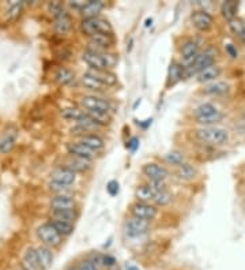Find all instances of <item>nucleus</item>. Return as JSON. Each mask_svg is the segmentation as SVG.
Returning <instances> with one entry per match:
<instances>
[{
	"instance_id": "1",
	"label": "nucleus",
	"mask_w": 245,
	"mask_h": 270,
	"mask_svg": "<svg viewBox=\"0 0 245 270\" xmlns=\"http://www.w3.org/2000/svg\"><path fill=\"white\" fill-rule=\"evenodd\" d=\"M82 60L92 70H111L118 64L119 59L111 52H96L86 48L82 53Z\"/></svg>"
},
{
	"instance_id": "2",
	"label": "nucleus",
	"mask_w": 245,
	"mask_h": 270,
	"mask_svg": "<svg viewBox=\"0 0 245 270\" xmlns=\"http://www.w3.org/2000/svg\"><path fill=\"white\" fill-rule=\"evenodd\" d=\"M195 138L200 140L202 143L221 146L228 143L230 134L229 131L224 129V127L211 126V127H200V129H198V130L195 131Z\"/></svg>"
},
{
	"instance_id": "3",
	"label": "nucleus",
	"mask_w": 245,
	"mask_h": 270,
	"mask_svg": "<svg viewBox=\"0 0 245 270\" xmlns=\"http://www.w3.org/2000/svg\"><path fill=\"white\" fill-rule=\"evenodd\" d=\"M194 118L196 123L203 127H211L220 123L224 119V114L211 103H203L196 107L194 111Z\"/></svg>"
},
{
	"instance_id": "4",
	"label": "nucleus",
	"mask_w": 245,
	"mask_h": 270,
	"mask_svg": "<svg viewBox=\"0 0 245 270\" xmlns=\"http://www.w3.org/2000/svg\"><path fill=\"white\" fill-rule=\"evenodd\" d=\"M79 29L82 34L86 36L87 38L97 36V34H113V26L111 25V22L102 16L92 18V19H82Z\"/></svg>"
},
{
	"instance_id": "5",
	"label": "nucleus",
	"mask_w": 245,
	"mask_h": 270,
	"mask_svg": "<svg viewBox=\"0 0 245 270\" xmlns=\"http://www.w3.org/2000/svg\"><path fill=\"white\" fill-rule=\"evenodd\" d=\"M215 60H217V51H215L214 48H206L204 51L200 52L198 59L189 67L185 68V78L196 77L203 70L214 66Z\"/></svg>"
},
{
	"instance_id": "6",
	"label": "nucleus",
	"mask_w": 245,
	"mask_h": 270,
	"mask_svg": "<svg viewBox=\"0 0 245 270\" xmlns=\"http://www.w3.org/2000/svg\"><path fill=\"white\" fill-rule=\"evenodd\" d=\"M82 108L87 111V112H94V114H102V115H111L113 111V107L111 101L102 99L97 94H85L82 96L81 100Z\"/></svg>"
},
{
	"instance_id": "7",
	"label": "nucleus",
	"mask_w": 245,
	"mask_h": 270,
	"mask_svg": "<svg viewBox=\"0 0 245 270\" xmlns=\"http://www.w3.org/2000/svg\"><path fill=\"white\" fill-rule=\"evenodd\" d=\"M37 238L41 240V243L49 247V249H55L59 247L63 243V236H61L56 229L53 228L51 223H45L40 225L36 231Z\"/></svg>"
},
{
	"instance_id": "8",
	"label": "nucleus",
	"mask_w": 245,
	"mask_h": 270,
	"mask_svg": "<svg viewBox=\"0 0 245 270\" xmlns=\"http://www.w3.org/2000/svg\"><path fill=\"white\" fill-rule=\"evenodd\" d=\"M142 173L147 177L148 182H158V180H166L170 175V172L165 165H161L158 162H146L142 166Z\"/></svg>"
},
{
	"instance_id": "9",
	"label": "nucleus",
	"mask_w": 245,
	"mask_h": 270,
	"mask_svg": "<svg viewBox=\"0 0 245 270\" xmlns=\"http://www.w3.org/2000/svg\"><path fill=\"white\" fill-rule=\"evenodd\" d=\"M115 42H116L115 34H97L87 38V49H92L96 52H109Z\"/></svg>"
},
{
	"instance_id": "10",
	"label": "nucleus",
	"mask_w": 245,
	"mask_h": 270,
	"mask_svg": "<svg viewBox=\"0 0 245 270\" xmlns=\"http://www.w3.org/2000/svg\"><path fill=\"white\" fill-rule=\"evenodd\" d=\"M200 48L199 44L194 40H188L185 41L180 48V59H181V64H183L184 68L189 67L192 63L198 59V56L200 55Z\"/></svg>"
},
{
	"instance_id": "11",
	"label": "nucleus",
	"mask_w": 245,
	"mask_h": 270,
	"mask_svg": "<svg viewBox=\"0 0 245 270\" xmlns=\"http://www.w3.org/2000/svg\"><path fill=\"white\" fill-rule=\"evenodd\" d=\"M129 212L133 217L142 218L146 221H153L154 218L158 216V209L153 203H144V202H133L129 206Z\"/></svg>"
},
{
	"instance_id": "12",
	"label": "nucleus",
	"mask_w": 245,
	"mask_h": 270,
	"mask_svg": "<svg viewBox=\"0 0 245 270\" xmlns=\"http://www.w3.org/2000/svg\"><path fill=\"white\" fill-rule=\"evenodd\" d=\"M148 221L131 216L124 221V234L128 238H139L148 231Z\"/></svg>"
},
{
	"instance_id": "13",
	"label": "nucleus",
	"mask_w": 245,
	"mask_h": 270,
	"mask_svg": "<svg viewBox=\"0 0 245 270\" xmlns=\"http://www.w3.org/2000/svg\"><path fill=\"white\" fill-rule=\"evenodd\" d=\"M191 23L196 30L206 33L214 26V16L204 10H196L191 15Z\"/></svg>"
},
{
	"instance_id": "14",
	"label": "nucleus",
	"mask_w": 245,
	"mask_h": 270,
	"mask_svg": "<svg viewBox=\"0 0 245 270\" xmlns=\"http://www.w3.org/2000/svg\"><path fill=\"white\" fill-rule=\"evenodd\" d=\"M18 135L19 131L15 126H7L4 130L0 134V153L1 154H7L11 151L15 146L16 140H18Z\"/></svg>"
},
{
	"instance_id": "15",
	"label": "nucleus",
	"mask_w": 245,
	"mask_h": 270,
	"mask_svg": "<svg viewBox=\"0 0 245 270\" xmlns=\"http://www.w3.org/2000/svg\"><path fill=\"white\" fill-rule=\"evenodd\" d=\"M67 153L72 157H77V158H83V160H89L92 161L93 158L96 157L97 151L92 150L90 147L85 146L79 140H74V142H68L66 146Z\"/></svg>"
},
{
	"instance_id": "16",
	"label": "nucleus",
	"mask_w": 245,
	"mask_h": 270,
	"mask_svg": "<svg viewBox=\"0 0 245 270\" xmlns=\"http://www.w3.org/2000/svg\"><path fill=\"white\" fill-rule=\"evenodd\" d=\"M183 79H185V68L180 62L172 60L169 64L168 75H166V89L173 88Z\"/></svg>"
},
{
	"instance_id": "17",
	"label": "nucleus",
	"mask_w": 245,
	"mask_h": 270,
	"mask_svg": "<svg viewBox=\"0 0 245 270\" xmlns=\"http://www.w3.org/2000/svg\"><path fill=\"white\" fill-rule=\"evenodd\" d=\"M51 182L60 183L64 186H72L77 182V173L66 166H59L51 173Z\"/></svg>"
},
{
	"instance_id": "18",
	"label": "nucleus",
	"mask_w": 245,
	"mask_h": 270,
	"mask_svg": "<svg viewBox=\"0 0 245 270\" xmlns=\"http://www.w3.org/2000/svg\"><path fill=\"white\" fill-rule=\"evenodd\" d=\"M52 210H72L75 209V199L71 194L53 195L49 201Z\"/></svg>"
},
{
	"instance_id": "19",
	"label": "nucleus",
	"mask_w": 245,
	"mask_h": 270,
	"mask_svg": "<svg viewBox=\"0 0 245 270\" xmlns=\"http://www.w3.org/2000/svg\"><path fill=\"white\" fill-rule=\"evenodd\" d=\"M105 3L101 0H92V1H86V4L83 5V8L79 11L82 19H92V18H97L104 10Z\"/></svg>"
},
{
	"instance_id": "20",
	"label": "nucleus",
	"mask_w": 245,
	"mask_h": 270,
	"mask_svg": "<svg viewBox=\"0 0 245 270\" xmlns=\"http://www.w3.org/2000/svg\"><path fill=\"white\" fill-rule=\"evenodd\" d=\"M72 29V18L71 15L64 11L61 15H59L57 18H55V22H53V30L56 31L59 36H67Z\"/></svg>"
},
{
	"instance_id": "21",
	"label": "nucleus",
	"mask_w": 245,
	"mask_h": 270,
	"mask_svg": "<svg viewBox=\"0 0 245 270\" xmlns=\"http://www.w3.org/2000/svg\"><path fill=\"white\" fill-rule=\"evenodd\" d=\"M87 73L93 75L96 79H98L100 82L104 83L108 88H112L118 83V75L112 73L111 70H92V68H89Z\"/></svg>"
},
{
	"instance_id": "22",
	"label": "nucleus",
	"mask_w": 245,
	"mask_h": 270,
	"mask_svg": "<svg viewBox=\"0 0 245 270\" xmlns=\"http://www.w3.org/2000/svg\"><path fill=\"white\" fill-rule=\"evenodd\" d=\"M221 74H222V67L218 66V64H214V66L206 68V70H203L202 73L198 74V75H196V81L199 83L209 85V83L218 81V78L221 77Z\"/></svg>"
},
{
	"instance_id": "23",
	"label": "nucleus",
	"mask_w": 245,
	"mask_h": 270,
	"mask_svg": "<svg viewBox=\"0 0 245 270\" xmlns=\"http://www.w3.org/2000/svg\"><path fill=\"white\" fill-rule=\"evenodd\" d=\"M37 257H38V261H40V265L42 268V270H49L51 266L53 265V260H55V255H53V251L49 247L46 246H40L37 247Z\"/></svg>"
},
{
	"instance_id": "24",
	"label": "nucleus",
	"mask_w": 245,
	"mask_h": 270,
	"mask_svg": "<svg viewBox=\"0 0 245 270\" xmlns=\"http://www.w3.org/2000/svg\"><path fill=\"white\" fill-rule=\"evenodd\" d=\"M157 195V192L154 191L150 184H140L135 190V198L136 202H144V203H153L154 198Z\"/></svg>"
},
{
	"instance_id": "25",
	"label": "nucleus",
	"mask_w": 245,
	"mask_h": 270,
	"mask_svg": "<svg viewBox=\"0 0 245 270\" xmlns=\"http://www.w3.org/2000/svg\"><path fill=\"white\" fill-rule=\"evenodd\" d=\"M229 83L225 81H215L209 85H206L203 88V93L209 96H224L229 92Z\"/></svg>"
},
{
	"instance_id": "26",
	"label": "nucleus",
	"mask_w": 245,
	"mask_h": 270,
	"mask_svg": "<svg viewBox=\"0 0 245 270\" xmlns=\"http://www.w3.org/2000/svg\"><path fill=\"white\" fill-rule=\"evenodd\" d=\"M176 176L180 180H184V182H189V180H194L196 175H198V169L196 166H194L189 162H185L183 165H180L179 168H176Z\"/></svg>"
},
{
	"instance_id": "27",
	"label": "nucleus",
	"mask_w": 245,
	"mask_h": 270,
	"mask_svg": "<svg viewBox=\"0 0 245 270\" xmlns=\"http://www.w3.org/2000/svg\"><path fill=\"white\" fill-rule=\"evenodd\" d=\"M79 142H82L83 145L90 147V149L94 151L101 150V149H104V146H105V140L102 139L100 135L96 134L82 135V136H79Z\"/></svg>"
},
{
	"instance_id": "28",
	"label": "nucleus",
	"mask_w": 245,
	"mask_h": 270,
	"mask_svg": "<svg viewBox=\"0 0 245 270\" xmlns=\"http://www.w3.org/2000/svg\"><path fill=\"white\" fill-rule=\"evenodd\" d=\"M81 83L86 89L92 90V92H98V93H100V92H105V90H108V86H105L104 83L94 78V77L90 75L87 71L81 77Z\"/></svg>"
},
{
	"instance_id": "29",
	"label": "nucleus",
	"mask_w": 245,
	"mask_h": 270,
	"mask_svg": "<svg viewBox=\"0 0 245 270\" xmlns=\"http://www.w3.org/2000/svg\"><path fill=\"white\" fill-rule=\"evenodd\" d=\"M23 264L27 270H42L38 257H37L36 249H33V247L26 249L25 254H23Z\"/></svg>"
},
{
	"instance_id": "30",
	"label": "nucleus",
	"mask_w": 245,
	"mask_h": 270,
	"mask_svg": "<svg viewBox=\"0 0 245 270\" xmlns=\"http://www.w3.org/2000/svg\"><path fill=\"white\" fill-rule=\"evenodd\" d=\"M66 168L71 169L75 173L78 172H87L90 168H92V161L89 160H83V158H77V157H70V160L66 162Z\"/></svg>"
},
{
	"instance_id": "31",
	"label": "nucleus",
	"mask_w": 245,
	"mask_h": 270,
	"mask_svg": "<svg viewBox=\"0 0 245 270\" xmlns=\"http://www.w3.org/2000/svg\"><path fill=\"white\" fill-rule=\"evenodd\" d=\"M163 160L166 161V164H169V165L172 166H176V168H179L180 165H183V164L187 162V160H185V154H184L181 150L169 151V153L165 154Z\"/></svg>"
},
{
	"instance_id": "32",
	"label": "nucleus",
	"mask_w": 245,
	"mask_h": 270,
	"mask_svg": "<svg viewBox=\"0 0 245 270\" xmlns=\"http://www.w3.org/2000/svg\"><path fill=\"white\" fill-rule=\"evenodd\" d=\"M49 223L53 225V228L56 229L61 236H70V235H72V232L75 231V225L72 223H68V221H61V220L51 218Z\"/></svg>"
},
{
	"instance_id": "33",
	"label": "nucleus",
	"mask_w": 245,
	"mask_h": 270,
	"mask_svg": "<svg viewBox=\"0 0 245 270\" xmlns=\"http://www.w3.org/2000/svg\"><path fill=\"white\" fill-rule=\"evenodd\" d=\"M237 8H239V3L237 1H224L221 5V14L228 22L236 19V14H237Z\"/></svg>"
},
{
	"instance_id": "34",
	"label": "nucleus",
	"mask_w": 245,
	"mask_h": 270,
	"mask_svg": "<svg viewBox=\"0 0 245 270\" xmlns=\"http://www.w3.org/2000/svg\"><path fill=\"white\" fill-rule=\"evenodd\" d=\"M51 218L55 220H61V221H68V223H75V220L78 218V213L75 209L72 210H52Z\"/></svg>"
},
{
	"instance_id": "35",
	"label": "nucleus",
	"mask_w": 245,
	"mask_h": 270,
	"mask_svg": "<svg viewBox=\"0 0 245 270\" xmlns=\"http://www.w3.org/2000/svg\"><path fill=\"white\" fill-rule=\"evenodd\" d=\"M55 79L60 85H70L75 79V74L72 73L70 68L60 67L55 74Z\"/></svg>"
},
{
	"instance_id": "36",
	"label": "nucleus",
	"mask_w": 245,
	"mask_h": 270,
	"mask_svg": "<svg viewBox=\"0 0 245 270\" xmlns=\"http://www.w3.org/2000/svg\"><path fill=\"white\" fill-rule=\"evenodd\" d=\"M228 25H229L230 31H232L233 34H236V36L239 37L241 41L245 44V25H244V22L236 18V19H233V21H230Z\"/></svg>"
},
{
	"instance_id": "37",
	"label": "nucleus",
	"mask_w": 245,
	"mask_h": 270,
	"mask_svg": "<svg viewBox=\"0 0 245 270\" xmlns=\"http://www.w3.org/2000/svg\"><path fill=\"white\" fill-rule=\"evenodd\" d=\"M170 202H172V194L169 192V190H165V191L157 192V195L154 198L153 205L162 208V206H168Z\"/></svg>"
},
{
	"instance_id": "38",
	"label": "nucleus",
	"mask_w": 245,
	"mask_h": 270,
	"mask_svg": "<svg viewBox=\"0 0 245 270\" xmlns=\"http://www.w3.org/2000/svg\"><path fill=\"white\" fill-rule=\"evenodd\" d=\"M46 11L49 12V15L53 16V19L57 18L59 15H61L64 12V4L61 1H49L46 4Z\"/></svg>"
},
{
	"instance_id": "39",
	"label": "nucleus",
	"mask_w": 245,
	"mask_h": 270,
	"mask_svg": "<svg viewBox=\"0 0 245 270\" xmlns=\"http://www.w3.org/2000/svg\"><path fill=\"white\" fill-rule=\"evenodd\" d=\"M48 187L52 192H55V195H63V194H70L71 192V186H64L60 183L49 182Z\"/></svg>"
},
{
	"instance_id": "40",
	"label": "nucleus",
	"mask_w": 245,
	"mask_h": 270,
	"mask_svg": "<svg viewBox=\"0 0 245 270\" xmlns=\"http://www.w3.org/2000/svg\"><path fill=\"white\" fill-rule=\"evenodd\" d=\"M107 191L111 197H116L120 191V184H119L118 180H111V182L107 184Z\"/></svg>"
},
{
	"instance_id": "41",
	"label": "nucleus",
	"mask_w": 245,
	"mask_h": 270,
	"mask_svg": "<svg viewBox=\"0 0 245 270\" xmlns=\"http://www.w3.org/2000/svg\"><path fill=\"white\" fill-rule=\"evenodd\" d=\"M20 8H22V3H12L8 8V16L10 18H16L20 14Z\"/></svg>"
},
{
	"instance_id": "42",
	"label": "nucleus",
	"mask_w": 245,
	"mask_h": 270,
	"mask_svg": "<svg viewBox=\"0 0 245 270\" xmlns=\"http://www.w3.org/2000/svg\"><path fill=\"white\" fill-rule=\"evenodd\" d=\"M139 142H140V140H139V138L138 136H132V138H131V139L128 140L127 142V149L129 151H136V149H138L139 147Z\"/></svg>"
},
{
	"instance_id": "43",
	"label": "nucleus",
	"mask_w": 245,
	"mask_h": 270,
	"mask_svg": "<svg viewBox=\"0 0 245 270\" xmlns=\"http://www.w3.org/2000/svg\"><path fill=\"white\" fill-rule=\"evenodd\" d=\"M225 51H226V53H228L232 59H237V57H239V51H237V48H236L233 44H226V45H225Z\"/></svg>"
},
{
	"instance_id": "44",
	"label": "nucleus",
	"mask_w": 245,
	"mask_h": 270,
	"mask_svg": "<svg viewBox=\"0 0 245 270\" xmlns=\"http://www.w3.org/2000/svg\"><path fill=\"white\" fill-rule=\"evenodd\" d=\"M78 268H79V270H97L96 265L90 260H83Z\"/></svg>"
},
{
	"instance_id": "45",
	"label": "nucleus",
	"mask_w": 245,
	"mask_h": 270,
	"mask_svg": "<svg viewBox=\"0 0 245 270\" xmlns=\"http://www.w3.org/2000/svg\"><path fill=\"white\" fill-rule=\"evenodd\" d=\"M116 264V260L113 258L112 255H102V266H107V268H111Z\"/></svg>"
},
{
	"instance_id": "46",
	"label": "nucleus",
	"mask_w": 245,
	"mask_h": 270,
	"mask_svg": "<svg viewBox=\"0 0 245 270\" xmlns=\"http://www.w3.org/2000/svg\"><path fill=\"white\" fill-rule=\"evenodd\" d=\"M124 270H139L138 266L132 265V264H125V266H124Z\"/></svg>"
},
{
	"instance_id": "47",
	"label": "nucleus",
	"mask_w": 245,
	"mask_h": 270,
	"mask_svg": "<svg viewBox=\"0 0 245 270\" xmlns=\"http://www.w3.org/2000/svg\"><path fill=\"white\" fill-rule=\"evenodd\" d=\"M68 270H79V268H78V266H71Z\"/></svg>"
}]
</instances>
